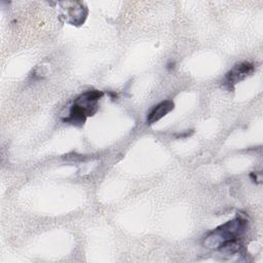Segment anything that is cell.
Masks as SVG:
<instances>
[{
  "label": "cell",
  "instance_id": "obj_1",
  "mask_svg": "<svg viewBox=\"0 0 263 263\" xmlns=\"http://www.w3.org/2000/svg\"><path fill=\"white\" fill-rule=\"evenodd\" d=\"M247 226V220L241 217H236L235 219L220 225L215 230L206 235L203 245L209 249H219L224 243L236 240L243 233Z\"/></svg>",
  "mask_w": 263,
  "mask_h": 263
},
{
  "label": "cell",
  "instance_id": "obj_2",
  "mask_svg": "<svg viewBox=\"0 0 263 263\" xmlns=\"http://www.w3.org/2000/svg\"><path fill=\"white\" fill-rule=\"evenodd\" d=\"M104 96V92L97 89L86 90L78 96L73 104L78 107L86 116H92L98 110V102Z\"/></svg>",
  "mask_w": 263,
  "mask_h": 263
},
{
  "label": "cell",
  "instance_id": "obj_3",
  "mask_svg": "<svg viewBox=\"0 0 263 263\" xmlns=\"http://www.w3.org/2000/svg\"><path fill=\"white\" fill-rule=\"evenodd\" d=\"M65 5V20L73 26H80L87 15V8L81 2H62Z\"/></svg>",
  "mask_w": 263,
  "mask_h": 263
},
{
  "label": "cell",
  "instance_id": "obj_4",
  "mask_svg": "<svg viewBox=\"0 0 263 263\" xmlns=\"http://www.w3.org/2000/svg\"><path fill=\"white\" fill-rule=\"evenodd\" d=\"M254 65L249 62H242L235 65L225 76V83L231 87L237 82L243 80L254 72Z\"/></svg>",
  "mask_w": 263,
  "mask_h": 263
},
{
  "label": "cell",
  "instance_id": "obj_5",
  "mask_svg": "<svg viewBox=\"0 0 263 263\" xmlns=\"http://www.w3.org/2000/svg\"><path fill=\"white\" fill-rule=\"evenodd\" d=\"M175 104L171 100H165L157 105H155L150 112L147 115V123L148 124H153L160 120L162 117H164L167 113H170L172 110H174Z\"/></svg>",
  "mask_w": 263,
  "mask_h": 263
}]
</instances>
